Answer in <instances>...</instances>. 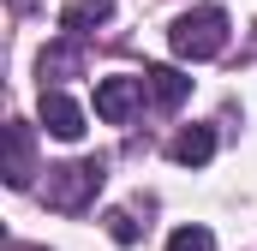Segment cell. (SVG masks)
<instances>
[{"label": "cell", "instance_id": "obj_11", "mask_svg": "<svg viewBox=\"0 0 257 251\" xmlns=\"http://www.w3.org/2000/svg\"><path fill=\"white\" fill-rule=\"evenodd\" d=\"M108 233H114L120 245H138V221H132L126 209H114V215H108Z\"/></svg>", "mask_w": 257, "mask_h": 251}, {"label": "cell", "instance_id": "obj_8", "mask_svg": "<svg viewBox=\"0 0 257 251\" xmlns=\"http://www.w3.org/2000/svg\"><path fill=\"white\" fill-rule=\"evenodd\" d=\"M108 18H114V0H72V6L60 12V30L66 36H90V30L108 24Z\"/></svg>", "mask_w": 257, "mask_h": 251}, {"label": "cell", "instance_id": "obj_3", "mask_svg": "<svg viewBox=\"0 0 257 251\" xmlns=\"http://www.w3.org/2000/svg\"><path fill=\"white\" fill-rule=\"evenodd\" d=\"M144 78H102L96 84V120H108V126H126L138 108H144Z\"/></svg>", "mask_w": 257, "mask_h": 251}, {"label": "cell", "instance_id": "obj_7", "mask_svg": "<svg viewBox=\"0 0 257 251\" xmlns=\"http://www.w3.org/2000/svg\"><path fill=\"white\" fill-rule=\"evenodd\" d=\"M168 156H174L180 168H203V162L215 156V132H209V126H186V132L168 144Z\"/></svg>", "mask_w": 257, "mask_h": 251}, {"label": "cell", "instance_id": "obj_10", "mask_svg": "<svg viewBox=\"0 0 257 251\" xmlns=\"http://www.w3.org/2000/svg\"><path fill=\"white\" fill-rule=\"evenodd\" d=\"M78 66H84V54H78V48H48V54H42V78H60V72H78Z\"/></svg>", "mask_w": 257, "mask_h": 251}, {"label": "cell", "instance_id": "obj_5", "mask_svg": "<svg viewBox=\"0 0 257 251\" xmlns=\"http://www.w3.org/2000/svg\"><path fill=\"white\" fill-rule=\"evenodd\" d=\"M30 174H36V138H30L24 120H12V126H6V186L24 191Z\"/></svg>", "mask_w": 257, "mask_h": 251}, {"label": "cell", "instance_id": "obj_2", "mask_svg": "<svg viewBox=\"0 0 257 251\" xmlns=\"http://www.w3.org/2000/svg\"><path fill=\"white\" fill-rule=\"evenodd\" d=\"M108 180V168H102V156H84V162H66V168H48V203L66 209V215H78L96 191Z\"/></svg>", "mask_w": 257, "mask_h": 251}, {"label": "cell", "instance_id": "obj_1", "mask_svg": "<svg viewBox=\"0 0 257 251\" xmlns=\"http://www.w3.org/2000/svg\"><path fill=\"white\" fill-rule=\"evenodd\" d=\"M168 42H174L180 60H215V54L227 48V12H221V6H192V12H180Z\"/></svg>", "mask_w": 257, "mask_h": 251}, {"label": "cell", "instance_id": "obj_6", "mask_svg": "<svg viewBox=\"0 0 257 251\" xmlns=\"http://www.w3.org/2000/svg\"><path fill=\"white\" fill-rule=\"evenodd\" d=\"M144 84H150V102H156V108H180V102L192 96V78L174 72V66H150Z\"/></svg>", "mask_w": 257, "mask_h": 251}, {"label": "cell", "instance_id": "obj_4", "mask_svg": "<svg viewBox=\"0 0 257 251\" xmlns=\"http://www.w3.org/2000/svg\"><path fill=\"white\" fill-rule=\"evenodd\" d=\"M36 114H42V126H48L60 144H78V138H84V108H78L66 90H48V84H42V102H36Z\"/></svg>", "mask_w": 257, "mask_h": 251}, {"label": "cell", "instance_id": "obj_9", "mask_svg": "<svg viewBox=\"0 0 257 251\" xmlns=\"http://www.w3.org/2000/svg\"><path fill=\"white\" fill-rule=\"evenodd\" d=\"M168 251H215V233L209 227H174L168 233Z\"/></svg>", "mask_w": 257, "mask_h": 251}]
</instances>
